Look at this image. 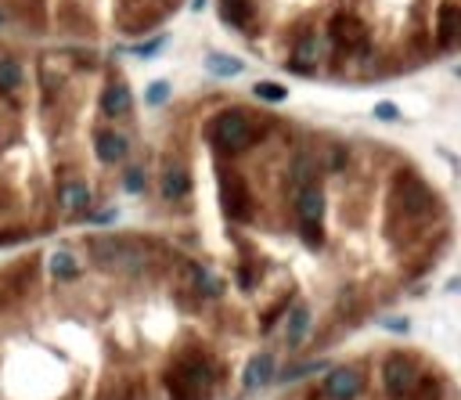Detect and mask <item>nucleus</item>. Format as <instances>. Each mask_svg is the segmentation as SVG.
<instances>
[{"instance_id":"f8f14e48","label":"nucleus","mask_w":461,"mask_h":400,"mask_svg":"<svg viewBox=\"0 0 461 400\" xmlns=\"http://www.w3.org/2000/svg\"><path fill=\"white\" fill-rule=\"evenodd\" d=\"M270 378H274V357H270V353H260V357H253V361L245 364V378H242V383H245L249 390H256V386L270 383Z\"/></svg>"},{"instance_id":"4be33fe9","label":"nucleus","mask_w":461,"mask_h":400,"mask_svg":"<svg viewBox=\"0 0 461 400\" xmlns=\"http://www.w3.org/2000/svg\"><path fill=\"white\" fill-rule=\"evenodd\" d=\"M310 174H313V162H310L306 155H299L296 166H292V184H296V187H306V184H310Z\"/></svg>"},{"instance_id":"dca6fc26","label":"nucleus","mask_w":461,"mask_h":400,"mask_svg":"<svg viewBox=\"0 0 461 400\" xmlns=\"http://www.w3.org/2000/svg\"><path fill=\"white\" fill-rule=\"evenodd\" d=\"M331 33L339 36V40H346V44H357V47H368L364 44V26L357 22V18H335V26H331Z\"/></svg>"},{"instance_id":"6ab92c4d","label":"nucleus","mask_w":461,"mask_h":400,"mask_svg":"<svg viewBox=\"0 0 461 400\" xmlns=\"http://www.w3.org/2000/svg\"><path fill=\"white\" fill-rule=\"evenodd\" d=\"M458 22H461V18H458V8H454V4H444V8H439V44H444V47L454 44Z\"/></svg>"},{"instance_id":"473e14b6","label":"nucleus","mask_w":461,"mask_h":400,"mask_svg":"<svg viewBox=\"0 0 461 400\" xmlns=\"http://www.w3.org/2000/svg\"><path fill=\"white\" fill-rule=\"evenodd\" d=\"M205 8V0H192V11H202Z\"/></svg>"},{"instance_id":"cd10ccee","label":"nucleus","mask_w":461,"mask_h":400,"mask_svg":"<svg viewBox=\"0 0 461 400\" xmlns=\"http://www.w3.org/2000/svg\"><path fill=\"white\" fill-rule=\"evenodd\" d=\"M162 44H166V40H162V36H155V40H148V44H141V47H134V51H137L141 58H155Z\"/></svg>"},{"instance_id":"b1692460","label":"nucleus","mask_w":461,"mask_h":400,"mask_svg":"<svg viewBox=\"0 0 461 400\" xmlns=\"http://www.w3.org/2000/svg\"><path fill=\"white\" fill-rule=\"evenodd\" d=\"M195 282H198V289H205V292H209V296H220V282H217L213 275H209L205 267H195Z\"/></svg>"},{"instance_id":"4468645a","label":"nucleus","mask_w":461,"mask_h":400,"mask_svg":"<svg viewBox=\"0 0 461 400\" xmlns=\"http://www.w3.org/2000/svg\"><path fill=\"white\" fill-rule=\"evenodd\" d=\"M245 69L242 58H230V54H205V72L217 76V79H230Z\"/></svg>"},{"instance_id":"39448f33","label":"nucleus","mask_w":461,"mask_h":400,"mask_svg":"<svg viewBox=\"0 0 461 400\" xmlns=\"http://www.w3.org/2000/svg\"><path fill=\"white\" fill-rule=\"evenodd\" d=\"M361 375L353 371V368H331L328 371V378H325V393L331 397V400H353L361 393Z\"/></svg>"},{"instance_id":"bb28decb","label":"nucleus","mask_w":461,"mask_h":400,"mask_svg":"<svg viewBox=\"0 0 461 400\" xmlns=\"http://www.w3.org/2000/svg\"><path fill=\"white\" fill-rule=\"evenodd\" d=\"M325 364L321 361H310V364H299V368H292V371H285V383H292V378H303V375H313V371H321Z\"/></svg>"},{"instance_id":"aec40b11","label":"nucleus","mask_w":461,"mask_h":400,"mask_svg":"<svg viewBox=\"0 0 461 400\" xmlns=\"http://www.w3.org/2000/svg\"><path fill=\"white\" fill-rule=\"evenodd\" d=\"M22 83V66L15 58H0V94H11Z\"/></svg>"},{"instance_id":"2eb2a0df","label":"nucleus","mask_w":461,"mask_h":400,"mask_svg":"<svg viewBox=\"0 0 461 400\" xmlns=\"http://www.w3.org/2000/svg\"><path fill=\"white\" fill-rule=\"evenodd\" d=\"M58 202H61V209H69V213H79V209L91 206V187L87 184H65L58 192Z\"/></svg>"},{"instance_id":"412c9836","label":"nucleus","mask_w":461,"mask_h":400,"mask_svg":"<svg viewBox=\"0 0 461 400\" xmlns=\"http://www.w3.org/2000/svg\"><path fill=\"white\" fill-rule=\"evenodd\" d=\"M253 94H256L260 101H285V98H288V91L278 87V83H256Z\"/></svg>"},{"instance_id":"a211bd4d","label":"nucleus","mask_w":461,"mask_h":400,"mask_svg":"<svg viewBox=\"0 0 461 400\" xmlns=\"http://www.w3.org/2000/svg\"><path fill=\"white\" fill-rule=\"evenodd\" d=\"M400 202L407 213H422V209H429V192L422 184H404L400 187Z\"/></svg>"},{"instance_id":"f03ea898","label":"nucleus","mask_w":461,"mask_h":400,"mask_svg":"<svg viewBox=\"0 0 461 400\" xmlns=\"http://www.w3.org/2000/svg\"><path fill=\"white\" fill-rule=\"evenodd\" d=\"M209 383H213V371L202 361H187L177 368V383H170V386H173L177 400H198V397H205Z\"/></svg>"},{"instance_id":"c85d7f7f","label":"nucleus","mask_w":461,"mask_h":400,"mask_svg":"<svg viewBox=\"0 0 461 400\" xmlns=\"http://www.w3.org/2000/svg\"><path fill=\"white\" fill-rule=\"evenodd\" d=\"M299 227H303V238L310 245H321V224H299Z\"/></svg>"},{"instance_id":"ddd939ff","label":"nucleus","mask_w":461,"mask_h":400,"mask_svg":"<svg viewBox=\"0 0 461 400\" xmlns=\"http://www.w3.org/2000/svg\"><path fill=\"white\" fill-rule=\"evenodd\" d=\"M220 15H224L227 26L245 29L253 22V4H249V0H220Z\"/></svg>"},{"instance_id":"393cba45","label":"nucleus","mask_w":461,"mask_h":400,"mask_svg":"<svg viewBox=\"0 0 461 400\" xmlns=\"http://www.w3.org/2000/svg\"><path fill=\"white\" fill-rule=\"evenodd\" d=\"M123 184H127V192H130V195H141V192H144V170L130 166V170H127V177H123Z\"/></svg>"},{"instance_id":"7c9ffc66","label":"nucleus","mask_w":461,"mask_h":400,"mask_svg":"<svg viewBox=\"0 0 461 400\" xmlns=\"http://www.w3.org/2000/svg\"><path fill=\"white\" fill-rule=\"evenodd\" d=\"M382 325H386L389 332H407V328H411V321H407V318H386Z\"/></svg>"},{"instance_id":"f3484780","label":"nucleus","mask_w":461,"mask_h":400,"mask_svg":"<svg viewBox=\"0 0 461 400\" xmlns=\"http://www.w3.org/2000/svg\"><path fill=\"white\" fill-rule=\"evenodd\" d=\"M51 275H54V278H61V282H69V278H76V275H79V263H76L72 252H65V249L51 252Z\"/></svg>"},{"instance_id":"9d476101","label":"nucleus","mask_w":461,"mask_h":400,"mask_svg":"<svg viewBox=\"0 0 461 400\" xmlns=\"http://www.w3.org/2000/svg\"><path fill=\"white\" fill-rule=\"evenodd\" d=\"M130 87L127 83H109L104 87V94H101V112L104 116H127L130 112Z\"/></svg>"},{"instance_id":"9b49d317","label":"nucleus","mask_w":461,"mask_h":400,"mask_svg":"<svg viewBox=\"0 0 461 400\" xmlns=\"http://www.w3.org/2000/svg\"><path fill=\"white\" fill-rule=\"evenodd\" d=\"M288 328H285V343L296 350V346H303V339L310 335V307H292V314H288V321H285Z\"/></svg>"},{"instance_id":"5701e85b","label":"nucleus","mask_w":461,"mask_h":400,"mask_svg":"<svg viewBox=\"0 0 461 400\" xmlns=\"http://www.w3.org/2000/svg\"><path fill=\"white\" fill-rule=\"evenodd\" d=\"M227 213H235L238 220H245V217H249V206H245V195L238 192V187H235V192H230V195H227Z\"/></svg>"},{"instance_id":"20e7f679","label":"nucleus","mask_w":461,"mask_h":400,"mask_svg":"<svg viewBox=\"0 0 461 400\" xmlns=\"http://www.w3.org/2000/svg\"><path fill=\"white\" fill-rule=\"evenodd\" d=\"M94 256L97 263L104 267H123V270H137L144 263V256L137 249H127V245H116V242H97L94 245Z\"/></svg>"},{"instance_id":"2f4dec72","label":"nucleus","mask_w":461,"mask_h":400,"mask_svg":"<svg viewBox=\"0 0 461 400\" xmlns=\"http://www.w3.org/2000/svg\"><path fill=\"white\" fill-rule=\"evenodd\" d=\"M116 220V209H104V213H97V224H112Z\"/></svg>"},{"instance_id":"c756f323","label":"nucleus","mask_w":461,"mask_h":400,"mask_svg":"<svg viewBox=\"0 0 461 400\" xmlns=\"http://www.w3.org/2000/svg\"><path fill=\"white\" fill-rule=\"evenodd\" d=\"M375 116H379V119H396L400 112H396L393 101H382V105H375Z\"/></svg>"},{"instance_id":"0eeeda50","label":"nucleus","mask_w":461,"mask_h":400,"mask_svg":"<svg viewBox=\"0 0 461 400\" xmlns=\"http://www.w3.org/2000/svg\"><path fill=\"white\" fill-rule=\"evenodd\" d=\"M94 148H97V159L101 162H119V159H127L130 141L123 137V134H116V130H101L94 137Z\"/></svg>"},{"instance_id":"72a5a7b5","label":"nucleus","mask_w":461,"mask_h":400,"mask_svg":"<svg viewBox=\"0 0 461 400\" xmlns=\"http://www.w3.org/2000/svg\"><path fill=\"white\" fill-rule=\"evenodd\" d=\"M0 22H4V15H0Z\"/></svg>"},{"instance_id":"a878e982","label":"nucleus","mask_w":461,"mask_h":400,"mask_svg":"<svg viewBox=\"0 0 461 400\" xmlns=\"http://www.w3.org/2000/svg\"><path fill=\"white\" fill-rule=\"evenodd\" d=\"M166 98H170V83H152V87L148 91H144V101H148V105H162Z\"/></svg>"},{"instance_id":"6e6552de","label":"nucleus","mask_w":461,"mask_h":400,"mask_svg":"<svg viewBox=\"0 0 461 400\" xmlns=\"http://www.w3.org/2000/svg\"><path fill=\"white\" fill-rule=\"evenodd\" d=\"M321 54H325V44L318 36H303L299 44H296V51H292V61L288 66L296 69V72H310L313 66L321 61Z\"/></svg>"},{"instance_id":"423d86ee","label":"nucleus","mask_w":461,"mask_h":400,"mask_svg":"<svg viewBox=\"0 0 461 400\" xmlns=\"http://www.w3.org/2000/svg\"><path fill=\"white\" fill-rule=\"evenodd\" d=\"M296 209H299V224H321V213H325V195H321V187H318V184L299 187Z\"/></svg>"},{"instance_id":"7ed1b4c3","label":"nucleus","mask_w":461,"mask_h":400,"mask_svg":"<svg viewBox=\"0 0 461 400\" xmlns=\"http://www.w3.org/2000/svg\"><path fill=\"white\" fill-rule=\"evenodd\" d=\"M382 383H386V393L393 400H404L414 386V368L411 361H404V357H389L386 368H382Z\"/></svg>"},{"instance_id":"f257e3e1","label":"nucleus","mask_w":461,"mask_h":400,"mask_svg":"<svg viewBox=\"0 0 461 400\" xmlns=\"http://www.w3.org/2000/svg\"><path fill=\"white\" fill-rule=\"evenodd\" d=\"M253 137H256L253 123H249V116L238 112V109H227V112H220L213 119V141L220 144L224 152H230V155L245 152L249 144H253Z\"/></svg>"},{"instance_id":"1a4fd4ad","label":"nucleus","mask_w":461,"mask_h":400,"mask_svg":"<svg viewBox=\"0 0 461 400\" xmlns=\"http://www.w3.org/2000/svg\"><path fill=\"white\" fill-rule=\"evenodd\" d=\"M187 192H192V177H187L184 166H180V162L166 166V174H162V199L177 202V199H184Z\"/></svg>"}]
</instances>
